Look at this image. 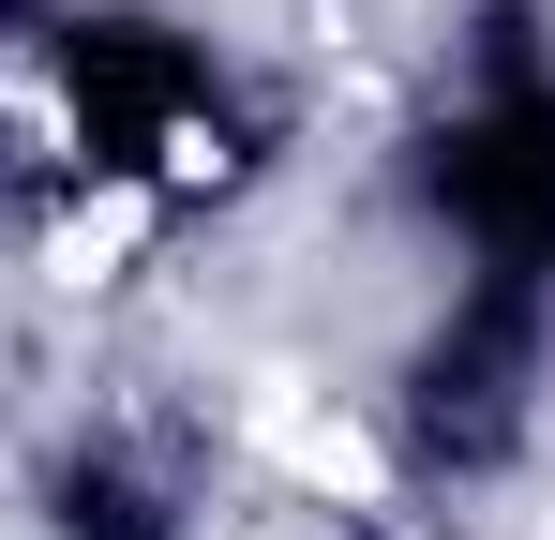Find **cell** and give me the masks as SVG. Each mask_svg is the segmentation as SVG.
<instances>
[{"instance_id": "1", "label": "cell", "mask_w": 555, "mask_h": 540, "mask_svg": "<svg viewBox=\"0 0 555 540\" xmlns=\"http://www.w3.org/2000/svg\"><path fill=\"white\" fill-rule=\"evenodd\" d=\"M285 90L181 0H0V241L166 256L285 180Z\"/></svg>"}, {"instance_id": "3", "label": "cell", "mask_w": 555, "mask_h": 540, "mask_svg": "<svg viewBox=\"0 0 555 540\" xmlns=\"http://www.w3.org/2000/svg\"><path fill=\"white\" fill-rule=\"evenodd\" d=\"M375 480L451 511L480 480H511L555 421V300H495V285H436L405 316V346L375 375Z\"/></svg>"}, {"instance_id": "4", "label": "cell", "mask_w": 555, "mask_h": 540, "mask_svg": "<svg viewBox=\"0 0 555 540\" xmlns=\"http://www.w3.org/2000/svg\"><path fill=\"white\" fill-rule=\"evenodd\" d=\"M15 511H30V540H210L225 526V450L195 406L76 390L15 450Z\"/></svg>"}, {"instance_id": "2", "label": "cell", "mask_w": 555, "mask_h": 540, "mask_svg": "<svg viewBox=\"0 0 555 540\" xmlns=\"http://www.w3.org/2000/svg\"><path fill=\"white\" fill-rule=\"evenodd\" d=\"M375 195L436 285L555 300V0H451Z\"/></svg>"}]
</instances>
